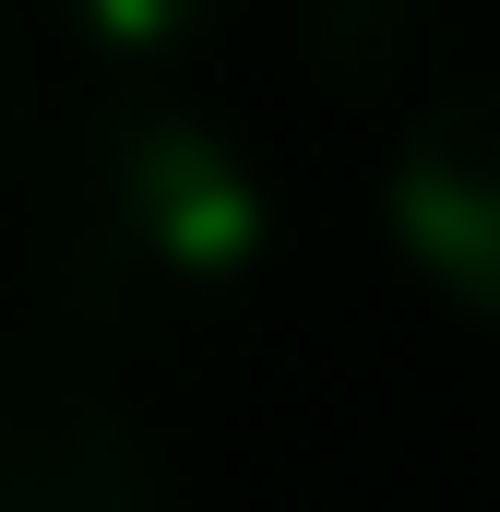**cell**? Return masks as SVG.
<instances>
[{
  "label": "cell",
  "instance_id": "6da1fadb",
  "mask_svg": "<svg viewBox=\"0 0 500 512\" xmlns=\"http://www.w3.org/2000/svg\"><path fill=\"white\" fill-rule=\"evenodd\" d=\"M274 239L262 155L179 84H96L48 143L36 191V274L72 322L155 334L239 298Z\"/></svg>",
  "mask_w": 500,
  "mask_h": 512
},
{
  "label": "cell",
  "instance_id": "7a4b0ae2",
  "mask_svg": "<svg viewBox=\"0 0 500 512\" xmlns=\"http://www.w3.org/2000/svg\"><path fill=\"white\" fill-rule=\"evenodd\" d=\"M381 215H393V251L453 310L500 322V72H453L441 96H417L381 167Z\"/></svg>",
  "mask_w": 500,
  "mask_h": 512
},
{
  "label": "cell",
  "instance_id": "3957f363",
  "mask_svg": "<svg viewBox=\"0 0 500 512\" xmlns=\"http://www.w3.org/2000/svg\"><path fill=\"white\" fill-rule=\"evenodd\" d=\"M0 512H179L155 441L96 382L0 358Z\"/></svg>",
  "mask_w": 500,
  "mask_h": 512
},
{
  "label": "cell",
  "instance_id": "277c9868",
  "mask_svg": "<svg viewBox=\"0 0 500 512\" xmlns=\"http://www.w3.org/2000/svg\"><path fill=\"white\" fill-rule=\"evenodd\" d=\"M72 48H84V60H143L131 84H167V60L215 48V24H203V12H179V0H167V12H84V24H72Z\"/></svg>",
  "mask_w": 500,
  "mask_h": 512
},
{
  "label": "cell",
  "instance_id": "5b68a950",
  "mask_svg": "<svg viewBox=\"0 0 500 512\" xmlns=\"http://www.w3.org/2000/svg\"><path fill=\"white\" fill-rule=\"evenodd\" d=\"M24 108H36V60H24V36L0 24V155H12V131H24Z\"/></svg>",
  "mask_w": 500,
  "mask_h": 512
}]
</instances>
